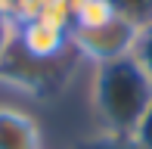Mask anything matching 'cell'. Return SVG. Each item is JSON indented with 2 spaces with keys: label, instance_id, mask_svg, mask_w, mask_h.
<instances>
[{
  "label": "cell",
  "instance_id": "cell-1",
  "mask_svg": "<svg viewBox=\"0 0 152 149\" xmlns=\"http://www.w3.org/2000/svg\"><path fill=\"white\" fill-rule=\"evenodd\" d=\"M149 103L152 84L130 56L90 69V109L99 134L127 140Z\"/></svg>",
  "mask_w": 152,
  "mask_h": 149
},
{
  "label": "cell",
  "instance_id": "cell-2",
  "mask_svg": "<svg viewBox=\"0 0 152 149\" xmlns=\"http://www.w3.org/2000/svg\"><path fill=\"white\" fill-rule=\"evenodd\" d=\"M137 31H140V25L118 12L112 22L99 25V28H72L68 40H72V53L93 69V65L127 59L130 50H134Z\"/></svg>",
  "mask_w": 152,
  "mask_h": 149
},
{
  "label": "cell",
  "instance_id": "cell-3",
  "mask_svg": "<svg viewBox=\"0 0 152 149\" xmlns=\"http://www.w3.org/2000/svg\"><path fill=\"white\" fill-rule=\"evenodd\" d=\"M16 50L22 53L28 62L37 65H50L59 62L65 53H72V40H68V31L50 28L47 22H28V25H19L16 31Z\"/></svg>",
  "mask_w": 152,
  "mask_h": 149
},
{
  "label": "cell",
  "instance_id": "cell-4",
  "mask_svg": "<svg viewBox=\"0 0 152 149\" xmlns=\"http://www.w3.org/2000/svg\"><path fill=\"white\" fill-rule=\"evenodd\" d=\"M0 149H44L37 118L19 106H0Z\"/></svg>",
  "mask_w": 152,
  "mask_h": 149
},
{
  "label": "cell",
  "instance_id": "cell-5",
  "mask_svg": "<svg viewBox=\"0 0 152 149\" xmlns=\"http://www.w3.org/2000/svg\"><path fill=\"white\" fill-rule=\"evenodd\" d=\"M118 16L112 0H81L75 3V28H99Z\"/></svg>",
  "mask_w": 152,
  "mask_h": 149
},
{
  "label": "cell",
  "instance_id": "cell-6",
  "mask_svg": "<svg viewBox=\"0 0 152 149\" xmlns=\"http://www.w3.org/2000/svg\"><path fill=\"white\" fill-rule=\"evenodd\" d=\"M40 22H47L50 28H59V31H72L75 28V0H47Z\"/></svg>",
  "mask_w": 152,
  "mask_h": 149
},
{
  "label": "cell",
  "instance_id": "cell-7",
  "mask_svg": "<svg viewBox=\"0 0 152 149\" xmlns=\"http://www.w3.org/2000/svg\"><path fill=\"white\" fill-rule=\"evenodd\" d=\"M130 59L140 65V72L146 74L149 84H152V22L143 25V28L137 31V40H134V50H130Z\"/></svg>",
  "mask_w": 152,
  "mask_h": 149
},
{
  "label": "cell",
  "instance_id": "cell-8",
  "mask_svg": "<svg viewBox=\"0 0 152 149\" xmlns=\"http://www.w3.org/2000/svg\"><path fill=\"white\" fill-rule=\"evenodd\" d=\"M112 3H115V9H118L124 19L137 22L140 28L152 22V0H112Z\"/></svg>",
  "mask_w": 152,
  "mask_h": 149
},
{
  "label": "cell",
  "instance_id": "cell-9",
  "mask_svg": "<svg viewBox=\"0 0 152 149\" xmlns=\"http://www.w3.org/2000/svg\"><path fill=\"white\" fill-rule=\"evenodd\" d=\"M44 3H47V0H16L10 19L16 22V28H19V25H28V22H37L40 12H44Z\"/></svg>",
  "mask_w": 152,
  "mask_h": 149
},
{
  "label": "cell",
  "instance_id": "cell-10",
  "mask_svg": "<svg viewBox=\"0 0 152 149\" xmlns=\"http://www.w3.org/2000/svg\"><path fill=\"white\" fill-rule=\"evenodd\" d=\"M130 143L134 149H152V103L146 106V112L140 115V121L134 124V131H130Z\"/></svg>",
  "mask_w": 152,
  "mask_h": 149
},
{
  "label": "cell",
  "instance_id": "cell-11",
  "mask_svg": "<svg viewBox=\"0 0 152 149\" xmlns=\"http://www.w3.org/2000/svg\"><path fill=\"white\" fill-rule=\"evenodd\" d=\"M16 22H10L6 16H0V69L6 65V59H10L12 47H16Z\"/></svg>",
  "mask_w": 152,
  "mask_h": 149
},
{
  "label": "cell",
  "instance_id": "cell-12",
  "mask_svg": "<svg viewBox=\"0 0 152 149\" xmlns=\"http://www.w3.org/2000/svg\"><path fill=\"white\" fill-rule=\"evenodd\" d=\"M84 149H134L130 140H121V137H106V134H99V137H93L90 143H84Z\"/></svg>",
  "mask_w": 152,
  "mask_h": 149
},
{
  "label": "cell",
  "instance_id": "cell-13",
  "mask_svg": "<svg viewBox=\"0 0 152 149\" xmlns=\"http://www.w3.org/2000/svg\"><path fill=\"white\" fill-rule=\"evenodd\" d=\"M75 3H81V0H75Z\"/></svg>",
  "mask_w": 152,
  "mask_h": 149
}]
</instances>
